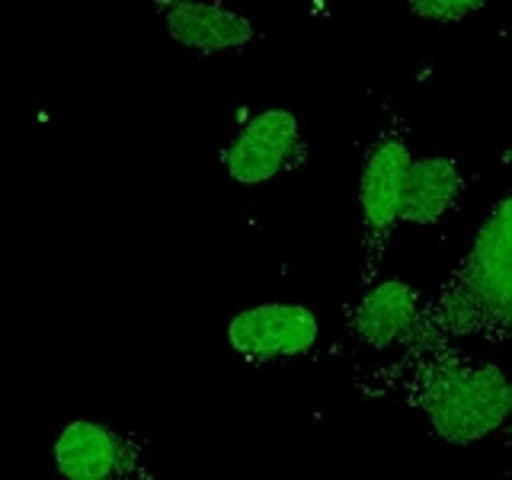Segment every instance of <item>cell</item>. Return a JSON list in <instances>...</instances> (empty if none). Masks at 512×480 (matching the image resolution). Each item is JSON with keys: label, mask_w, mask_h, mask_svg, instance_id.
<instances>
[{"label": "cell", "mask_w": 512, "mask_h": 480, "mask_svg": "<svg viewBox=\"0 0 512 480\" xmlns=\"http://www.w3.org/2000/svg\"><path fill=\"white\" fill-rule=\"evenodd\" d=\"M410 167V122L391 96H381V122L362 154L359 205H362V263L359 288H368L384 266L391 240L400 228L397 205Z\"/></svg>", "instance_id": "3"}, {"label": "cell", "mask_w": 512, "mask_h": 480, "mask_svg": "<svg viewBox=\"0 0 512 480\" xmlns=\"http://www.w3.org/2000/svg\"><path fill=\"white\" fill-rule=\"evenodd\" d=\"M164 23L167 39L192 55H237L263 39L247 13L228 0H148Z\"/></svg>", "instance_id": "7"}, {"label": "cell", "mask_w": 512, "mask_h": 480, "mask_svg": "<svg viewBox=\"0 0 512 480\" xmlns=\"http://www.w3.org/2000/svg\"><path fill=\"white\" fill-rule=\"evenodd\" d=\"M308 160V141L292 109L269 106L250 116L240 132L218 154L221 170L237 186H266L282 173L298 170Z\"/></svg>", "instance_id": "5"}, {"label": "cell", "mask_w": 512, "mask_h": 480, "mask_svg": "<svg viewBox=\"0 0 512 480\" xmlns=\"http://www.w3.org/2000/svg\"><path fill=\"white\" fill-rule=\"evenodd\" d=\"M55 471L68 480H154L157 452L148 432L74 416L52 445Z\"/></svg>", "instance_id": "4"}, {"label": "cell", "mask_w": 512, "mask_h": 480, "mask_svg": "<svg viewBox=\"0 0 512 480\" xmlns=\"http://www.w3.org/2000/svg\"><path fill=\"white\" fill-rule=\"evenodd\" d=\"M512 330V199L503 192L468 253L426 295L407 346L484 340L503 346ZM404 346V349H407Z\"/></svg>", "instance_id": "2"}, {"label": "cell", "mask_w": 512, "mask_h": 480, "mask_svg": "<svg viewBox=\"0 0 512 480\" xmlns=\"http://www.w3.org/2000/svg\"><path fill=\"white\" fill-rule=\"evenodd\" d=\"M468 192V176L461 164L448 154L410 157L404 192H400L397 221L413 228H432L458 212V205Z\"/></svg>", "instance_id": "9"}, {"label": "cell", "mask_w": 512, "mask_h": 480, "mask_svg": "<svg viewBox=\"0 0 512 480\" xmlns=\"http://www.w3.org/2000/svg\"><path fill=\"white\" fill-rule=\"evenodd\" d=\"M352 388L368 400H397L420 413L445 445L468 448L506 436L512 388L496 362L461 349V343L407 346L391 362L365 368Z\"/></svg>", "instance_id": "1"}, {"label": "cell", "mask_w": 512, "mask_h": 480, "mask_svg": "<svg viewBox=\"0 0 512 480\" xmlns=\"http://www.w3.org/2000/svg\"><path fill=\"white\" fill-rule=\"evenodd\" d=\"M426 301L423 288H416L404 279H375L362 295L346 304V333L359 346L368 349H404L410 343V333L420 308Z\"/></svg>", "instance_id": "8"}, {"label": "cell", "mask_w": 512, "mask_h": 480, "mask_svg": "<svg viewBox=\"0 0 512 480\" xmlns=\"http://www.w3.org/2000/svg\"><path fill=\"white\" fill-rule=\"evenodd\" d=\"M490 0H407V7L413 16L429 20L436 26H455L461 20H468L477 10H484Z\"/></svg>", "instance_id": "10"}, {"label": "cell", "mask_w": 512, "mask_h": 480, "mask_svg": "<svg viewBox=\"0 0 512 480\" xmlns=\"http://www.w3.org/2000/svg\"><path fill=\"white\" fill-rule=\"evenodd\" d=\"M228 349L253 368L311 356L320 343V320L304 304L266 301L237 311L224 327Z\"/></svg>", "instance_id": "6"}]
</instances>
